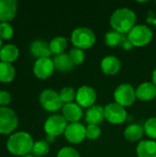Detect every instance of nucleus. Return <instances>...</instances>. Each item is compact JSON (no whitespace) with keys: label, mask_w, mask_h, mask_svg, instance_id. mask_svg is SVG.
Wrapping results in <instances>:
<instances>
[{"label":"nucleus","mask_w":156,"mask_h":157,"mask_svg":"<svg viewBox=\"0 0 156 157\" xmlns=\"http://www.w3.org/2000/svg\"><path fill=\"white\" fill-rule=\"evenodd\" d=\"M19 55V50L14 44H6L3 46L0 51V59L5 63H13L17 59Z\"/></svg>","instance_id":"nucleus-21"},{"label":"nucleus","mask_w":156,"mask_h":157,"mask_svg":"<svg viewBox=\"0 0 156 157\" xmlns=\"http://www.w3.org/2000/svg\"><path fill=\"white\" fill-rule=\"evenodd\" d=\"M71 41L75 48L84 50L88 49L96 42V35L92 29L85 27H80L72 32Z\"/></svg>","instance_id":"nucleus-3"},{"label":"nucleus","mask_w":156,"mask_h":157,"mask_svg":"<svg viewBox=\"0 0 156 157\" xmlns=\"http://www.w3.org/2000/svg\"><path fill=\"white\" fill-rule=\"evenodd\" d=\"M136 22V14L128 7L119 8L110 17V25L120 34L129 33Z\"/></svg>","instance_id":"nucleus-1"},{"label":"nucleus","mask_w":156,"mask_h":157,"mask_svg":"<svg viewBox=\"0 0 156 157\" xmlns=\"http://www.w3.org/2000/svg\"><path fill=\"white\" fill-rule=\"evenodd\" d=\"M76 104L83 108H90L94 106L97 100V93L95 89L88 86H83L76 92Z\"/></svg>","instance_id":"nucleus-10"},{"label":"nucleus","mask_w":156,"mask_h":157,"mask_svg":"<svg viewBox=\"0 0 156 157\" xmlns=\"http://www.w3.org/2000/svg\"><path fill=\"white\" fill-rule=\"evenodd\" d=\"M2 48H3V47H2V40L0 39V51H1Z\"/></svg>","instance_id":"nucleus-37"},{"label":"nucleus","mask_w":156,"mask_h":157,"mask_svg":"<svg viewBox=\"0 0 156 157\" xmlns=\"http://www.w3.org/2000/svg\"><path fill=\"white\" fill-rule=\"evenodd\" d=\"M15 75L16 70L11 63L0 62V82L10 83L15 78Z\"/></svg>","instance_id":"nucleus-23"},{"label":"nucleus","mask_w":156,"mask_h":157,"mask_svg":"<svg viewBox=\"0 0 156 157\" xmlns=\"http://www.w3.org/2000/svg\"><path fill=\"white\" fill-rule=\"evenodd\" d=\"M86 128L79 122H73L67 125L64 135L68 142L72 144H79L82 143L86 137Z\"/></svg>","instance_id":"nucleus-11"},{"label":"nucleus","mask_w":156,"mask_h":157,"mask_svg":"<svg viewBox=\"0 0 156 157\" xmlns=\"http://www.w3.org/2000/svg\"><path fill=\"white\" fill-rule=\"evenodd\" d=\"M133 46L143 47L147 45L153 39V31L145 25H136L127 34Z\"/></svg>","instance_id":"nucleus-4"},{"label":"nucleus","mask_w":156,"mask_h":157,"mask_svg":"<svg viewBox=\"0 0 156 157\" xmlns=\"http://www.w3.org/2000/svg\"><path fill=\"white\" fill-rule=\"evenodd\" d=\"M136 98L142 101H149L156 98V86L154 83L145 82L136 88Z\"/></svg>","instance_id":"nucleus-15"},{"label":"nucleus","mask_w":156,"mask_h":157,"mask_svg":"<svg viewBox=\"0 0 156 157\" xmlns=\"http://www.w3.org/2000/svg\"><path fill=\"white\" fill-rule=\"evenodd\" d=\"M49 151H50L49 144L44 140H40L34 143L31 153L32 155H34L35 157H41L46 155L49 153Z\"/></svg>","instance_id":"nucleus-25"},{"label":"nucleus","mask_w":156,"mask_h":157,"mask_svg":"<svg viewBox=\"0 0 156 157\" xmlns=\"http://www.w3.org/2000/svg\"><path fill=\"white\" fill-rule=\"evenodd\" d=\"M23 157H35L34 155H25V156Z\"/></svg>","instance_id":"nucleus-36"},{"label":"nucleus","mask_w":156,"mask_h":157,"mask_svg":"<svg viewBox=\"0 0 156 157\" xmlns=\"http://www.w3.org/2000/svg\"><path fill=\"white\" fill-rule=\"evenodd\" d=\"M49 44H50V50L51 53L59 55V54L63 53V52L65 51L67 47V40L64 37L58 36V37L53 38Z\"/></svg>","instance_id":"nucleus-24"},{"label":"nucleus","mask_w":156,"mask_h":157,"mask_svg":"<svg viewBox=\"0 0 156 157\" xmlns=\"http://www.w3.org/2000/svg\"><path fill=\"white\" fill-rule=\"evenodd\" d=\"M60 98L65 104L72 103V101L76 98V92L73 87H63L60 92Z\"/></svg>","instance_id":"nucleus-27"},{"label":"nucleus","mask_w":156,"mask_h":157,"mask_svg":"<svg viewBox=\"0 0 156 157\" xmlns=\"http://www.w3.org/2000/svg\"><path fill=\"white\" fill-rule=\"evenodd\" d=\"M114 98L116 103L122 107H129L133 104L136 98V90L130 84H121L120 85L115 92Z\"/></svg>","instance_id":"nucleus-7"},{"label":"nucleus","mask_w":156,"mask_h":157,"mask_svg":"<svg viewBox=\"0 0 156 157\" xmlns=\"http://www.w3.org/2000/svg\"><path fill=\"white\" fill-rule=\"evenodd\" d=\"M153 83L156 86V69L153 73Z\"/></svg>","instance_id":"nucleus-35"},{"label":"nucleus","mask_w":156,"mask_h":157,"mask_svg":"<svg viewBox=\"0 0 156 157\" xmlns=\"http://www.w3.org/2000/svg\"><path fill=\"white\" fill-rule=\"evenodd\" d=\"M69 56L71 58V60L73 61V63H74V65H78L81 64L86 58L85 52H83V50L78 49V48H74L70 51L69 52Z\"/></svg>","instance_id":"nucleus-28"},{"label":"nucleus","mask_w":156,"mask_h":157,"mask_svg":"<svg viewBox=\"0 0 156 157\" xmlns=\"http://www.w3.org/2000/svg\"><path fill=\"white\" fill-rule=\"evenodd\" d=\"M11 100H12V97L7 91H3V90L0 91V106L6 107L8 104H10Z\"/></svg>","instance_id":"nucleus-33"},{"label":"nucleus","mask_w":156,"mask_h":157,"mask_svg":"<svg viewBox=\"0 0 156 157\" xmlns=\"http://www.w3.org/2000/svg\"><path fill=\"white\" fill-rule=\"evenodd\" d=\"M105 119L112 124H120L126 121L127 112L118 103H109L104 108Z\"/></svg>","instance_id":"nucleus-9"},{"label":"nucleus","mask_w":156,"mask_h":157,"mask_svg":"<svg viewBox=\"0 0 156 157\" xmlns=\"http://www.w3.org/2000/svg\"><path fill=\"white\" fill-rule=\"evenodd\" d=\"M144 132V129L139 124H131L124 131L125 138L130 142H138L141 140Z\"/></svg>","instance_id":"nucleus-22"},{"label":"nucleus","mask_w":156,"mask_h":157,"mask_svg":"<svg viewBox=\"0 0 156 157\" xmlns=\"http://www.w3.org/2000/svg\"><path fill=\"white\" fill-rule=\"evenodd\" d=\"M33 144V139L28 132H18L9 137L6 147L12 155L23 157L32 151Z\"/></svg>","instance_id":"nucleus-2"},{"label":"nucleus","mask_w":156,"mask_h":157,"mask_svg":"<svg viewBox=\"0 0 156 157\" xmlns=\"http://www.w3.org/2000/svg\"><path fill=\"white\" fill-rule=\"evenodd\" d=\"M86 137L88 139H90V140H96V139H97L100 136L101 130H100V128L97 125L90 124V125H88L86 127Z\"/></svg>","instance_id":"nucleus-31"},{"label":"nucleus","mask_w":156,"mask_h":157,"mask_svg":"<svg viewBox=\"0 0 156 157\" xmlns=\"http://www.w3.org/2000/svg\"><path fill=\"white\" fill-rule=\"evenodd\" d=\"M16 0H0V21L7 22L14 19L17 13Z\"/></svg>","instance_id":"nucleus-13"},{"label":"nucleus","mask_w":156,"mask_h":157,"mask_svg":"<svg viewBox=\"0 0 156 157\" xmlns=\"http://www.w3.org/2000/svg\"><path fill=\"white\" fill-rule=\"evenodd\" d=\"M104 109L99 105H94L90 107L86 114V121L88 123V125H97L104 120Z\"/></svg>","instance_id":"nucleus-18"},{"label":"nucleus","mask_w":156,"mask_h":157,"mask_svg":"<svg viewBox=\"0 0 156 157\" xmlns=\"http://www.w3.org/2000/svg\"><path fill=\"white\" fill-rule=\"evenodd\" d=\"M122 38V34L116 30H110L106 33L105 35V42L108 47H116L120 45V40Z\"/></svg>","instance_id":"nucleus-26"},{"label":"nucleus","mask_w":156,"mask_h":157,"mask_svg":"<svg viewBox=\"0 0 156 157\" xmlns=\"http://www.w3.org/2000/svg\"><path fill=\"white\" fill-rule=\"evenodd\" d=\"M138 157H156V142L142 141L136 149Z\"/></svg>","instance_id":"nucleus-20"},{"label":"nucleus","mask_w":156,"mask_h":157,"mask_svg":"<svg viewBox=\"0 0 156 157\" xmlns=\"http://www.w3.org/2000/svg\"><path fill=\"white\" fill-rule=\"evenodd\" d=\"M63 116L67 121L78 122V121L83 116V111L81 107L75 103H67L63 107Z\"/></svg>","instance_id":"nucleus-14"},{"label":"nucleus","mask_w":156,"mask_h":157,"mask_svg":"<svg viewBox=\"0 0 156 157\" xmlns=\"http://www.w3.org/2000/svg\"><path fill=\"white\" fill-rule=\"evenodd\" d=\"M120 46L121 48H123L124 50H126V51L131 50V49L133 47L132 43H131V40H129L128 35H126V34H122V38H121V40H120Z\"/></svg>","instance_id":"nucleus-34"},{"label":"nucleus","mask_w":156,"mask_h":157,"mask_svg":"<svg viewBox=\"0 0 156 157\" xmlns=\"http://www.w3.org/2000/svg\"><path fill=\"white\" fill-rule=\"evenodd\" d=\"M40 103L44 109L50 112L57 111L63 107V102L60 98V94L52 89H45L40 93Z\"/></svg>","instance_id":"nucleus-5"},{"label":"nucleus","mask_w":156,"mask_h":157,"mask_svg":"<svg viewBox=\"0 0 156 157\" xmlns=\"http://www.w3.org/2000/svg\"><path fill=\"white\" fill-rule=\"evenodd\" d=\"M17 126V117L13 109L0 107V133L9 134Z\"/></svg>","instance_id":"nucleus-6"},{"label":"nucleus","mask_w":156,"mask_h":157,"mask_svg":"<svg viewBox=\"0 0 156 157\" xmlns=\"http://www.w3.org/2000/svg\"><path fill=\"white\" fill-rule=\"evenodd\" d=\"M14 30L12 26L7 22L0 23V39L3 40H10L13 37Z\"/></svg>","instance_id":"nucleus-30"},{"label":"nucleus","mask_w":156,"mask_h":157,"mask_svg":"<svg viewBox=\"0 0 156 157\" xmlns=\"http://www.w3.org/2000/svg\"><path fill=\"white\" fill-rule=\"evenodd\" d=\"M30 53L32 56L41 59V58H49L51 54V52L50 50V44L47 43L44 40H35L31 43L29 48Z\"/></svg>","instance_id":"nucleus-16"},{"label":"nucleus","mask_w":156,"mask_h":157,"mask_svg":"<svg viewBox=\"0 0 156 157\" xmlns=\"http://www.w3.org/2000/svg\"><path fill=\"white\" fill-rule=\"evenodd\" d=\"M144 132L152 139H156V117L150 118L144 123Z\"/></svg>","instance_id":"nucleus-29"},{"label":"nucleus","mask_w":156,"mask_h":157,"mask_svg":"<svg viewBox=\"0 0 156 157\" xmlns=\"http://www.w3.org/2000/svg\"><path fill=\"white\" fill-rule=\"evenodd\" d=\"M53 61L50 58L37 59L33 65V72L35 75L40 79H46L50 77L54 71Z\"/></svg>","instance_id":"nucleus-12"},{"label":"nucleus","mask_w":156,"mask_h":157,"mask_svg":"<svg viewBox=\"0 0 156 157\" xmlns=\"http://www.w3.org/2000/svg\"><path fill=\"white\" fill-rule=\"evenodd\" d=\"M57 157H80V155L72 147H63L58 152Z\"/></svg>","instance_id":"nucleus-32"},{"label":"nucleus","mask_w":156,"mask_h":157,"mask_svg":"<svg viewBox=\"0 0 156 157\" xmlns=\"http://www.w3.org/2000/svg\"><path fill=\"white\" fill-rule=\"evenodd\" d=\"M67 121L62 115H52L47 119L44 124V130L47 135L56 137L64 133L67 127Z\"/></svg>","instance_id":"nucleus-8"},{"label":"nucleus","mask_w":156,"mask_h":157,"mask_svg":"<svg viewBox=\"0 0 156 157\" xmlns=\"http://www.w3.org/2000/svg\"><path fill=\"white\" fill-rule=\"evenodd\" d=\"M52 61H53L54 68L61 72H68L74 67V63L71 60L69 54L66 53L56 55Z\"/></svg>","instance_id":"nucleus-19"},{"label":"nucleus","mask_w":156,"mask_h":157,"mask_svg":"<svg viewBox=\"0 0 156 157\" xmlns=\"http://www.w3.org/2000/svg\"><path fill=\"white\" fill-rule=\"evenodd\" d=\"M100 66L104 74L108 75H114L120 71L121 63L120 61L116 56L109 55V56H106L101 61Z\"/></svg>","instance_id":"nucleus-17"}]
</instances>
